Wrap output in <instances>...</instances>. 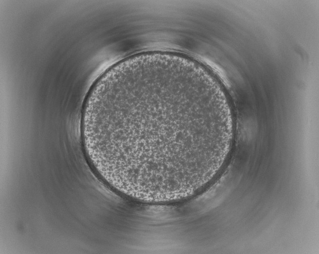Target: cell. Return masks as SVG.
I'll list each match as a JSON object with an SVG mask.
<instances>
[{
  "label": "cell",
  "mask_w": 319,
  "mask_h": 254,
  "mask_svg": "<svg viewBox=\"0 0 319 254\" xmlns=\"http://www.w3.org/2000/svg\"><path fill=\"white\" fill-rule=\"evenodd\" d=\"M81 132L98 175L133 199L165 203L220 172L234 137L224 95L202 72L161 58L122 66L90 90Z\"/></svg>",
  "instance_id": "cell-1"
}]
</instances>
